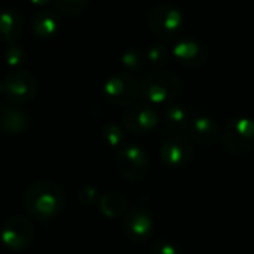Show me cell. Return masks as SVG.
Returning a JSON list of instances; mask_svg holds the SVG:
<instances>
[{"label": "cell", "instance_id": "cell-1", "mask_svg": "<svg viewBox=\"0 0 254 254\" xmlns=\"http://www.w3.org/2000/svg\"><path fill=\"white\" fill-rule=\"evenodd\" d=\"M64 190L51 180L33 183L24 195V204L28 214L37 220H52L64 208Z\"/></svg>", "mask_w": 254, "mask_h": 254}, {"label": "cell", "instance_id": "cell-2", "mask_svg": "<svg viewBox=\"0 0 254 254\" xmlns=\"http://www.w3.org/2000/svg\"><path fill=\"white\" fill-rule=\"evenodd\" d=\"M183 91L182 80L168 71L153 70L144 76L141 82V94L153 104L168 103L176 100Z\"/></svg>", "mask_w": 254, "mask_h": 254}, {"label": "cell", "instance_id": "cell-3", "mask_svg": "<svg viewBox=\"0 0 254 254\" xmlns=\"http://www.w3.org/2000/svg\"><path fill=\"white\" fill-rule=\"evenodd\" d=\"M147 24L152 31L164 40L174 39L183 30V16L171 4L161 3L150 9Z\"/></svg>", "mask_w": 254, "mask_h": 254}, {"label": "cell", "instance_id": "cell-4", "mask_svg": "<svg viewBox=\"0 0 254 254\" xmlns=\"http://www.w3.org/2000/svg\"><path fill=\"white\" fill-rule=\"evenodd\" d=\"M116 167L119 174L129 180H141L149 171V156L137 144H128L121 147L116 156Z\"/></svg>", "mask_w": 254, "mask_h": 254}, {"label": "cell", "instance_id": "cell-5", "mask_svg": "<svg viewBox=\"0 0 254 254\" xmlns=\"http://www.w3.org/2000/svg\"><path fill=\"white\" fill-rule=\"evenodd\" d=\"M225 147L235 155H243L254 147V121L237 118L231 121L223 134Z\"/></svg>", "mask_w": 254, "mask_h": 254}, {"label": "cell", "instance_id": "cell-6", "mask_svg": "<svg viewBox=\"0 0 254 254\" xmlns=\"http://www.w3.org/2000/svg\"><path fill=\"white\" fill-rule=\"evenodd\" d=\"M37 82L27 70H13L3 80V92L12 104H24L34 98Z\"/></svg>", "mask_w": 254, "mask_h": 254}, {"label": "cell", "instance_id": "cell-7", "mask_svg": "<svg viewBox=\"0 0 254 254\" xmlns=\"http://www.w3.org/2000/svg\"><path fill=\"white\" fill-rule=\"evenodd\" d=\"M33 240L34 226L28 219L24 217L9 219L0 231V241L13 252L27 249L33 243Z\"/></svg>", "mask_w": 254, "mask_h": 254}, {"label": "cell", "instance_id": "cell-8", "mask_svg": "<svg viewBox=\"0 0 254 254\" xmlns=\"http://www.w3.org/2000/svg\"><path fill=\"white\" fill-rule=\"evenodd\" d=\"M193 158V147L189 138L182 134L168 135L161 146V159L170 168H183Z\"/></svg>", "mask_w": 254, "mask_h": 254}, {"label": "cell", "instance_id": "cell-9", "mask_svg": "<svg viewBox=\"0 0 254 254\" xmlns=\"http://www.w3.org/2000/svg\"><path fill=\"white\" fill-rule=\"evenodd\" d=\"M104 97L106 100L113 104V106H128L131 104L138 94V86L137 82L132 76L127 73L116 74L110 77L104 83Z\"/></svg>", "mask_w": 254, "mask_h": 254}, {"label": "cell", "instance_id": "cell-10", "mask_svg": "<svg viewBox=\"0 0 254 254\" xmlns=\"http://www.w3.org/2000/svg\"><path fill=\"white\" fill-rule=\"evenodd\" d=\"M158 113L152 106L135 104L125 110L122 116V124L131 134H146L158 125Z\"/></svg>", "mask_w": 254, "mask_h": 254}, {"label": "cell", "instance_id": "cell-11", "mask_svg": "<svg viewBox=\"0 0 254 254\" xmlns=\"http://www.w3.org/2000/svg\"><path fill=\"white\" fill-rule=\"evenodd\" d=\"M153 228V220L150 213L143 207L132 208L125 217H124V231L127 237L135 243L146 241Z\"/></svg>", "mask_w": 254, "mask_h": 254}, {"label": "cell", "instance_id": "cell-12", "mask_svg": "<svg viewBox=\"0 0 254 254\" xmlns=\"http://www.w3.org/2000/svg\"><path fill=\"white\" fill-rule=\"evenodd\" d=\"M30 127V118L28 115L10 104L0 106V131L6 134H21L27 131Z\"/></svg>", "mask_w": 254, "mask_h": 254}, {"label": "cell", "instance_id": "cell-13", "mask_svg": "<svg viewBox=\"0 0 254 254\" xmlns=\"http://www.w3.org/2000/svg\"><path fill=\"white\" fill-rule=\"evenodd\" d=\"M189 134L192 140H195L201 146H211L217 141L219 138V125L216 124L214 119L205 115L196 116L193 121L189 124Z\"/></svg>", "mask_w": 254, "mask_h": 254}, {"label": "cell", "instance_id": "cell-14", "mask_svg": "<svg viewBox=\"0 0 254 254\" xmlns=\"http://www.w3.org/2000/svg\"><path fill=\"white\" fill-rule=\"evenodd\" d=\"M171 54L180 64L186 67H199L207 60V51L195 40H183L177 43Z\"/></svg>", "mask_w": 254, "mask_h": 254}, {"label": "cell", "instance_id": "cell-15", "mask_svg": "<svg viewBox=\"0 0 254 254\" xmlns=\"http://www.w3.org/2000/svg\"><path fill=\"white\" fill-rule=\"evenodd\" d=\"M24 31V19L15 9L0 12V39L6 43H15Z\"/></svg>", "mask_w": 254, "mask_h": 254}, {"label": "cell", "instance_id": "cell-16", "mask_svg": "<svg viewBox=\"0 0 254 254\" xmlns=\"http://www.w3.org/2000/svg\"><path fill=\"white\" fill-rule=\"evenodd\" d=\"M31 28L37 37L46 39L57 34L60 28V21L57 15L51 10H39L31 21Z\"/></svg>", "mask_w": 254, "mask_h": 254}, {"label": "cell", "instance_id": "cell-17", "mask_svg": "<svg viewBox=\"0 0 254 254\" xmlns=\"http://www.w3.org/2000/svg\"><path fill=\"white\" fill-rule=\"evenodd\" d=\"M189 124H190V116H189V112L186 110V107L173 104L167 109L165 125L170 131H173L174 134H180L186 128H189Z\"/></svg>", "mask_w": 254, "mask_h": 254}, {"label": "cell", "instance_id": "cell-18", "mask_svg": "<svg viewBox=\"0 0 254 254\" xmlns=\"http://www.w3.org/2000/svg\"><path fill=\"white\" fill-rule=\"evenodd\" d=\"M100 210L109 219L121 217L127 211V199L115 192L106 193L100 198Z\"/></svg>", "mask_w": 254, "mask_h": 254}, {"label": "cell", "instance_id": "cell-19", "mask_svg": "<svg viewBox=\"0 0 254 254\" xmlns=\"http://www.w3.org/2000/svg\"><path fill=\"white\" fill-rule=\"evenodd\" d=\"M170 57V49L165 48L164 45H152V48H149L144 52V58H146V65L152 67V68H161Z\"/></svg>", "mask_w": 254, "mask_h": 254}, {"label": "cell", "instance_id": "cell-20", "mask_svg": "<svg viewBox=\"0 0 254 254\" xmlns=\"http://www.w3.org/2000/svg\"><path fill=\"white\" fill-rule=\"evenodd\" d=\"M101 137H103L104 143L109 147H121L122 143H124L122 128L118 127L113 122H109V124L103 125V128H101Z\"/></svg>", "mask_w": 254, "mask_h": 254}, {"label": "cell", "instance_id": "cell-21", "mask_svg": "<svg viewBox=\"0 0 254 254\" xmlns=\"http://www.w3.org/2000/svg\"><path fill=\"white\" fill-rule=\"evenodd\" d=\"M57 9L61 13L70 15V16H77L83 13L89 4L91 0H54Z\"/></svg>", "mask_w": 254, "mask_h": 254}, {"label": "cell", "instance_id": "cell-22", "mask_svg": "<svg viewBox=\"0 0 254 254\" xmlns=\"http://www.w3.org/2000/svg\"><path fill=\"white\" fill-rule=\"evenodd\" d=\"M122 64L127 67V68H131V70H140L146 65V58H144V54L138 49H132V51H128L124 57H122Z\"/></svg>", "mask_w": 254, "mask_h": 254}, {"label": "cell", "instance_id": "cell-23", "mask_svg": "<svg viewBox=\"0 0 254 254\" xmlns=\"http://www.w3.org/2000/svg\"><path fill=\"white\" fill-rule=\"evenodd\" d=\"M4 58H6V63L12 67H18L24 63L25 60V52L24 49L19 46V45H15V43H10L6 49V54H4Z\"/></svg>", "mask_w": 254, "mask_h": 254}, {"label": "cell", "instance_id": "cell-24", "mask_svg": "<svg viewBox=\"0 0 254 254\" xmlns=\"http://www.w3.org/2000/svg\"><path fill=\"white\" fill-rule=\"evenodd\" d=\"M97 189L92 186H83L79 189L77 192V199L79 202H82L83 205H92L97 201Z\"/></svg>", "mask_w": 254, "mask_h": 254}, {"label": "cell", "instance_id": "cell-25", "mask_svg": "<svg viewBox=\"0 0 254 254\" xmlns=\"http://www.w3.org/2000/svg\"><path fill=\"white\" fill-rule=\"evenodd\" d=\"M150 254H180V250L170 241H158L153 243Z\"/></svg>", "mask_w": 254, "mask_h": 254}, {"label": "cell", "instance_id": "cell-26", "mask_svg": "<svg viewBox=\"0 0 254 254\" xmlns=\"http://www.w3.org/2000/svg\"><path fill=\"white\" fill-rule=\"evenodd\" d=\"M33 4H36V6H45V4H48L49 1H52V0H30Z\"/></svg>", "mask_w": 254, "mask_h": 254}, {"label": "cell", "instance_id": "cell-27", "mask_svg": "<svg viewBox=\"0 0 254 254\" xmlns=\"http://www.w3.org/2000/svg\"><path fill=\"white\" fill-rule=\"evenodd\" d=\"M0 92H3V83H0Z\"/></svg>", "mask_w": 254, "mask_h": 254}]
</instances>
